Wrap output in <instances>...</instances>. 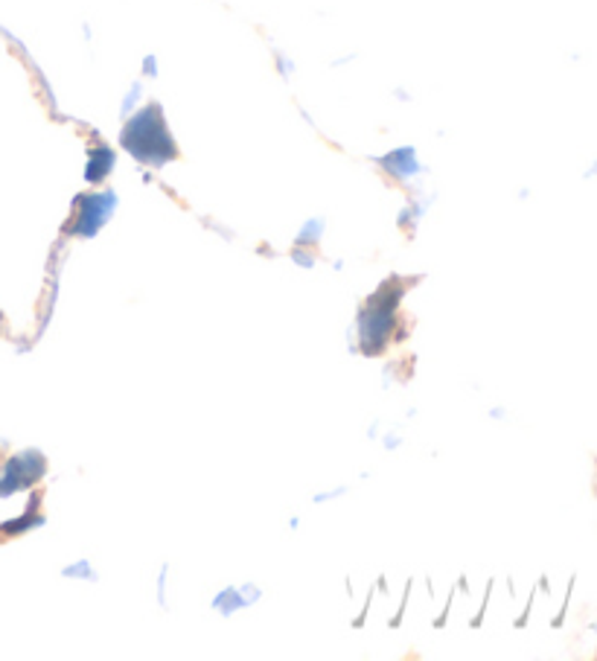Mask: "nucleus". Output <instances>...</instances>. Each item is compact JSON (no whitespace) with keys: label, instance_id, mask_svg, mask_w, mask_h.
Instances as JSON below:
<instances>
[]
</instances>
